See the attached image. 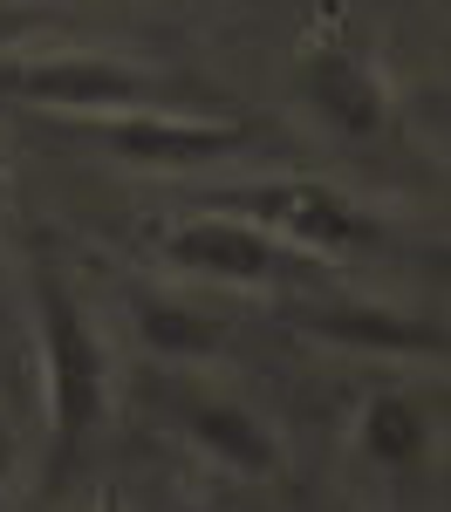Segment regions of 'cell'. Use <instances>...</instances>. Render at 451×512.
I'll return each mask as SVG.
<instances>
[{
  "mask_svg": "<svg viewBox=\"0 0 451 512\" xmlns=\"http://www.w3.org/2000/svg\"><path fill=\"white\" fill-rule=\"evenodd\" d=\"M137 335L151 342L171 362H192V355H212L226 342V328L199 308H178V301H137Z\"/></svg>",
  "mask_w": 451,
  "mask_h": 512,
  "instance_id": "cell-10",
  "label": "cell"
},
{
  "mask_svg": "<svg viewBox=\"0 0 451 512\" xmlns=\"http://www.w3.org/2000/svg\"><path fill=\"white\" fill-rule=\"evenodd\" d=\"M308 103L322 110L349 144H369V137H383V123H390V96H383V76L369 69L356 48H315L308 55Z\"/></svg>",
  "mask_w": 451,
  "mask_h": 512,
  "instance_id": "cell-6",
  "label": "cell"
},
{
  "mask_svg": "<svg viewBox=\"0 0 451 512\" xmlns=\"http://www.w3.org/2000/svg\"><path fill=\"white\" fill-rule=\"evenodd\" d=\"M185 437L199 444L212 465H226L233 478H281V444L240 403H219V396L212 403H192L185 410Z\"/></svg>",
  "mask_w": 451,
  "mask_h": 512,
  "instance_id": "cell-7",
  "label": "cell"
},
{
  "mask_svg": "<svg viewBox=\"0 0 451 512\" xmlns=\"http://www.w3.org/2000/svg\"><path fill=\"white\" fill-rule=\"evenodd\" d=\"M35 328L48 424H55V472H69L110 410V355H103V335L89 328V315L76 308V294L55 274H35Z\"/></svg>",
  "mask_w": 451,
  "mask_h": 512,
  "instance_id": "cell-1",
  "label": "cell"
},
{
  "mask_svg": "<svg viewBox=\"0 0 451 512\" xmlns=\"http://www.w3.org/2000/svg\"><path fill=\"white\" fill-rule=\"evenodd\" d=\"M164 260L205 280H233V287H260V280L287 274V253L267 226H253L240 212H205L164 233Z\"/></svg>",
  "mask_w": 451,
  "mask_h": 512,
  "instance_id": "cell-5",
  "label": "cell"
},
{
  "mask_svg": "<svg viewBox=\"0 0 451 512\" xmlns=\"http://www.w3.org/2000/svg\"><path fill=\"white\" fill-rule=\"evenodd\" d=\"M308 328H315V335H328V342H356V349L445 355V335H438V328H424V321H404V315H383V308H335V315H315Z\"/></svg>",
  "mask_w": 451,
  "mask_h": 512,
  "instance_id": "cell-8",
  "label": "cell"
},
{
  "mask_svg": "<svg viewBox=\"0 0 451 512\" xmlns=\"http://www.w3.org/2000/svg\"><path fill=\"white\" fill-rule=\"evenodd\" d=\"M0 7H14V0H0Z\"/></svg>",
  "mask_w": 451,
  "mask_h": 512,
  "instance_id": "cell-12",
  "label": "cell"
},
{
  "mask_svg": "<svg viewBox=\"0 0 451 512\" xmlns=\"http://www.w3.org/2000/svg\"><path fill=\"white\" fill-rule=\"evenodd\" d=\"M363 451L376 465H417L424 458V410L404 390H383L363 403Z\"/></svg>",
  "mask_w": 451,
  "mask_h": 512,
  "instance_id": "cell-9",
  "label": "cell"
},
{
  "mask_svg": "<svg viewBox=\"0 0 451 512\" xmlns=\"http://www.w3.org/2000/svg\"><path fill=\"white\" fill-rule=\"evenodd\" d=\"M158 82L110 55H41V62H0V96L35 103L62 117H96V110H137L151 103Z\"/></svg>",
  "mask_w": 451,
  "mask_h": 512,
  "instance_id": "cell-3",
  "label": "cell"
},
{
  "mask_svg": "<svg viewBox=\"0 0 451 512\" xmlns=\"http://www.w3.org/2000/svg\"><path fill=\"white\" fill-rule=\"evenodd\" d=\"M89 137L123 164H151V171H199L246 151V123H205V117H158L151 103L137 110H96Z\"/></svg>",
  "mask_w": 451,
  "mask_h": 512,
  "instance_id": "cell-4",
  "label": "cell"
},
{
  "mask_svg": "<svg viewBox=\"0 0 451 512\" xmlns=\"http://www.w3.org/2000/svg\"><path fill=\"white\" fill-rule=\"evenodd\" d=\"M219 212H240L253 226L281 239V246H301V253H322V260H342V253H363L376 246V219L356 212V198L322 185V178H260V185H226L212 192Z\"/></svg>",
  "mask_w": 451,
  "mask_h": 512,
  "instance_id": "cell-2",
  "label": "cell"
},
{
  "mask_svg": "<svg viewBox=\"0 0 451 512\" xmlns=\"http://www.w3.org/2000/svg\"><path fill=\"white\" fill-rule=\"evenodd\" d=\"M7 478H14V431H7V417H0V492H7Z\"/></svg>",
  "mask_w": 451,
  "mask_h": 512,
  "instance_id": "cell-11",
  "label": "cell"
}]
</instances>
